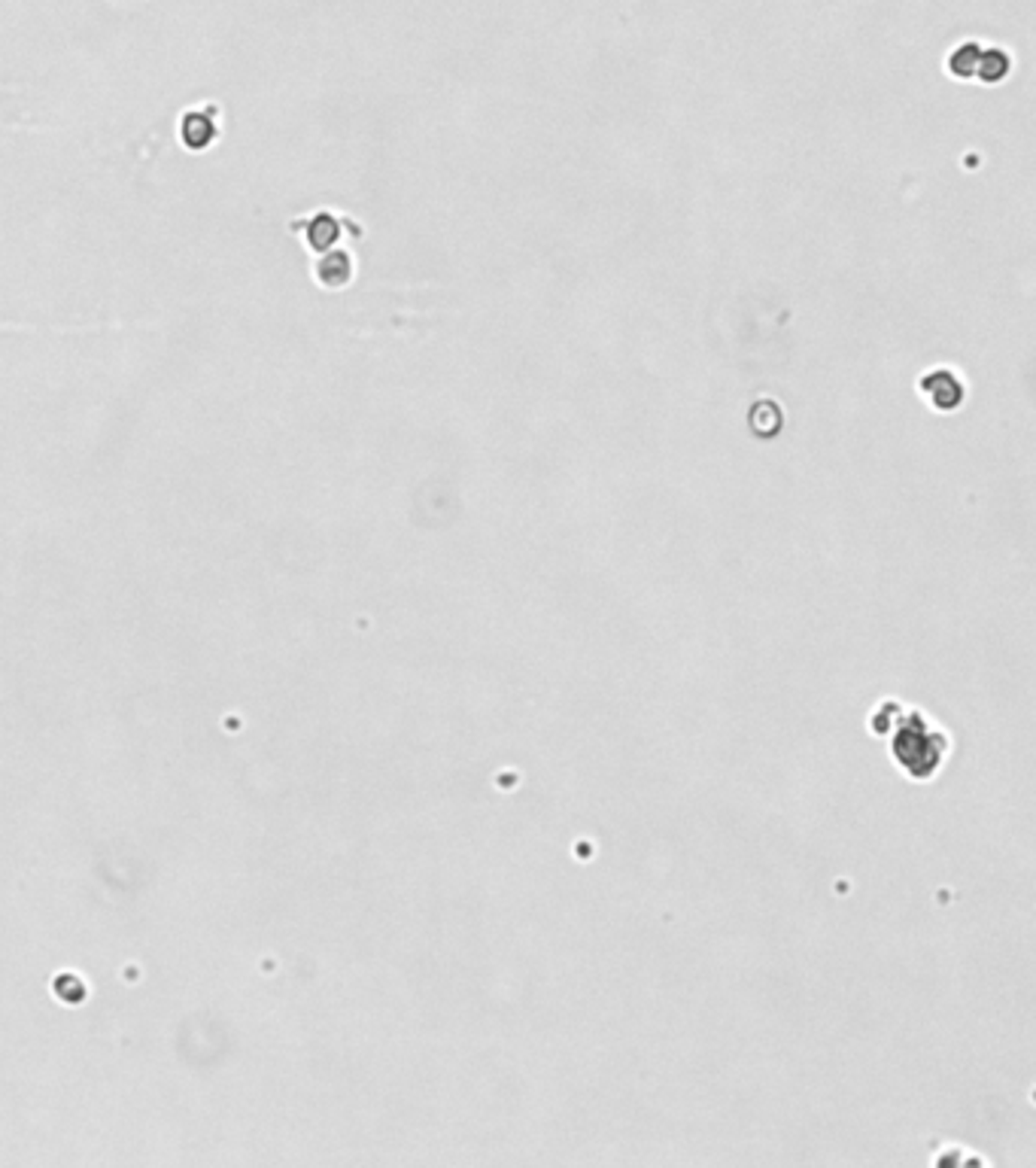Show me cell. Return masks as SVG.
I'll list each match as a JSON object with an SVG mask.
<instances>
[{"label":"cell","instance_id":"cell-1","mask_svg":"<svg viewBox=\"0 0 1036 1168\" xmlns=\"http://www.w3.org/2000/svg\"><path fill=\"white\" fill-rule=\"evenodd\" d=\"M921 396L939 411H955L966 398V381L955 366H933L918 377Z\"/></svg>","mask_w":1036,"mask_h":1168},{"label":"cell","instance_id":"cell-2","mask_svg":"<svg viewBox=\"0 0 1036 1168\" xmlns=\"http://www.w3.org/2000/svg\"><path fill=\"white\" fill-rule=\"evenodd\" d=\"M982 52H985V46L978 43V40L955 43L952 52H948V59H945L948 73H952V77H957V80H973L976 71H978V61H982Z\"/></svg>","mask_w":1036,"mask_h":1168},{"label":"cell","instance_id":"cell-3","mask_svg":"<svg viewBox=\"0 0 1036 1168\" xmlns=\"http://www.w3.org/2000/svg\"><path fill=\"white\" fill-rule=\"evenodd\" d=\"M350 274H353V259H350L347 250H331L317 262V278L326 287H344Z\"/></svg>","mask_w":1036,"mask_h":1168},{"label":"cell","instance_id":"cell-4","mask_svg":"<svg viewBox=\"0 0 1036 1168\" xmlns=\"http://www.w3.org/2000/svg\"><path fill=\"white\" fill-rule=\"evenodd\" d=\"M1012 71V55L1003 49V46H985L982 61H978L976 80L982 82H1000L1006 80V73Z\"/></svg>","mask_w":1036,"mask_h":1168},{"label":"cell","instance_id":"cell-5","mask_svg":"<svg viewBox=\"0 0 1036 1168\" xmlns=\"http://www.w3.org/2000/svg\"><path fill=\"white\" fill-rule=\"evenodd\" d=\"M304 229H308V241H310L313 250H326V246H331L338 241L340 220H335L331 213H317L304 223Z\"/></svg>","mask_w":1036,"mask_h":1168},{"label":"cell","instance_id":"cell-6","mask_svg":"<svg viewBox=\"0 0 1036 1168\" xmlns=\"http://www.w3.org/2000/svg\"><path fill=\"white\" fill-rule=\"evenodd\" d=\"M213 135H216V126H213V119L207 116V113L192 110V113H186V116H183V140L192 149H201Z\"/></svg>","mask_w":1036,"mask_h":1168}]
</instances>
